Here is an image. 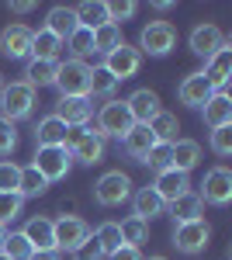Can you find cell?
Listing matches in <instances>:
<instances>
[{
    "label": "cell",
    "mask_w": 232,
    "mask_h": 260,
    "mask_svg": "<svg viewBox=\"0 0 232 260\" xmlns=\"http://www.w3.org/2000/svg\"><path fill=\"white\" fill-rule=\"evenodd\" d=\"M18 184H21V167L0 163V194H18Z\"/></svg>",
    "instance_id": "74e56055"
},
{
    "label": "cell",
    "mask_w": 232,
    "mask_h": 260,
    "mask_svg": "<svg viewBox=\"0 0 232 260\" xmlns=\"http://www.w3.org/2000/svg\"><path fill=\"white\" fill-rule=\"evenodd\" d=\"M31 39H35L31 28H24V24H11V28L0 31V52L11 56V59H24V56H31Z\"/></svg>",
    "instance_id": "4fadbf2b"
},
{
    "label": "cell",
    "mask_w": 232,
    "mask_h": 260,
    "mask_svg": "<svg viewBox=\"0 0 232 260\" xmlns=\"http://www.w3.org/2000/svg\"><path fill=\"white\" fill-rule=\"evenodd\" d=\"M56 73H59V59H31L24 66V77H28V87L35 90V87H49V83H56Z\"/></svg>",
    "instance_id": "7402d4cb"
},
{
    "label": "cell",
    "mask_w": 232,
    "mask_h": 260,
    "mask_svg": "<svg viewBox=\"0 0 232 260\" xmlns=\"http://www.w3.org/2000/svg\"><path fill=\"white\" fill-rule=\"evenodd\" d=\"M212 149L218 153V156H229L232 153V125L212 128Z\"/></svg>",
    "instance_id": "b9f144b4"
},
{
    "label": "cell",
    "mask_w": 232,
    "mask_h": 260,
    "mask_svg": "<svg viewBox=\"0 0 232 260\" xmlns=\"http://www.w3.org/2000/svg\"><path fill=\"white\" fill-rule=\"evenodd\" d=\"M139 66H142V52L132 49V45H118L115 52H108V59H104V70L115 77V80H128V77H136Z\"/></svg>",
    "instance_id": "30bf717a"
},
{
    "label": "cell",
    "mask_w": 232,
    "mask_h": 260,
    "mask_svg": "<svg viewBox=\"0 0 232 260\" xmlns=\"http://www.w3.org/2000/svg\"><path fill=\"white\" fill-rule=\"evenodd\" d=\"M149 260H167V257H149Z\"/></svg>",
    "instance_id": "681fc988"
},
{
    "label": "cell",
    "mask_w": 232,
    "mask_h": 260,
    "mask_svg": "<svg viewBox=\"0 0 232 260\" xmlns=\"http://www.w3.org/2000/svg\"><path fill=\"white\" fill-rule=\"evenodd\" d=\"M49 191V180L42 177L35 167H21V184H18V194L21 198H39Z\"/></svg>",
    "instance_id": "1f68e13d"
},
{
    "label": "cell",
    "mask_w": 232,
    "mask_h": 260,
    "mask_svg": "<svg viewBox=\"0 0 232 260\" xmlns=\"http://www.w3.org/2000/svg\"><path fill=\"white\" fill-rule=\"evenodd\" d=\"M146 167H153L156 174H163V170H170V142H156L153 149L146 153Z\"/></svg>",
    "instance_id": "8d00e7d4"
},
{
    "label": "cell",
    "mask_w": 232,
    "mask_h": 260,
    "mask_svg": "<svg viewBox=\"0 0 232 260\" xmlns=\"http://www.w3.org/2000/svg\"><path fill=\"white\" fill-rule=\"evenodd\" d=\"M52 236H56V250L62 253V250H77L80 243L90 236V225L83 219H77V215H62L59 222H52Z\"/></svg>",
    "instance_id": "9c48e42d"
},
{
    "label": "cell",
    "mask_w": 232,
    "mask_h": 260,
    "mask_svg": "<svg viewBox=\"0 0 232 260\" xmlns=\"http://www.w3.org/2000/svg\"><path fill=\"white\" fill-rule=\"evenodd\" d=\"M73 11H77V24L87 28V31L108 24V4H104V0H87V4H80V7H73Z\"/></svg>",
    "instance_id": "83f0119b"
},
{
    "label": "cell",
    "mask_w": 232,
    "mask_h": 260,
    "mask_svg": "<svg viewBox=\"0 0 232 260\" xmlns=\"http://www.w3.org/2000/svg\"><path fill=\"white\" fill-rule=\"evenodd\" d=\"M125 108H128V115H132L136 125H149V121L163 111V108H159V98H156V90H149V87L136 90L132 98L125 101Z\"/></svg>",
    "instance_id": "5bb4252c"
},
{
    "label": "cell",
    "mask_w": 232,
    "mask_h": 260,
    "mask_svg": "<svg viewBox=\"0 0 232 260\" xmlns=\"http://www.w3.org/2000/svg\"><path fill=\"white\" fill-rule=\"evenodd\" d=\"M201 111H205V125H212V128L232 125V98L229 94H212Z\"/></svg>",
    "instance_id": "ffe728a7"
},
{
    "label": "cell",
    "mask_w": 232,
    "mask_h": 260,
    "mask_svg": "<svg viewBox=\"0 0 232 260\" xmlns=\"http://www.w3.org/2000/svg\"><path fill=\"white\" fill-rule=\"evenodd\" d=\"M14 146H18V132H14V125L0 121V156H11Z\"/></svg>",
    "instance_id": "ee69618b"
},
{
    "label": "cell",
    "mask_w": 232,
    "mask_h": 260,
    "mask_svg": "<svg viewBox=\"0 0 232 260\" xmlns=\"http://www.w3.org/2000/svg\"><path fill=\"white\" fill-rule=\"evenodd\" d=\"M121 146H125V153H128L132 160L142 163V160H146V153L156 146V139H153V132H149L146 125H132V132L121 139Z\"/></svg>",
    "instance_id": "603a6c76"
},
{
    "label": "cell",
    "mask_w": 232,
    "mask_h": 260,
    "mask_svg": "<svg viewBox=\"0 0 232 260\" xmlns=\"http://www.w3.org/2000/svg\"><path fill=\"white\" fill-rule=\"evenodd\" d=\"M56 87L62 90V98H87V90H90V66L83 59L59 62Z\"/></svg>",
    "instance_id": "5b68a950"
},
{
    "label": "cell",
    "mask_w": 232,
    "mask_h": 260,
    "mask_svg": "<svg viewBox=\"0 0 232 260\" xmlns=\"http://www.w3.org/2000/svg\"><path fill=\"white\" fill-rule=\"evenodd\" d=\"M28 260H62V253L59 250H35Z\"/></svg>",
    "instance_id": "bcb514c9"
},
{
    "label": "cell",
    "mask_w": 232,
    "mask_h": 260,
    "mask_svg": "<svg viewBox=\"0 0 232 260\" xmlns=\"http://www.w3.org/2000/svg\"><path fill=\"white\" fill-rule=\"evenodd\" d=\"M66 136H70V125H66V121H59L56 115L42 118L39 128H35V139H39V146H66Z\"/></svg>",
    "instance_id": "484cf974"
},
{
    "label": "cell",
    "mask_w": 232,
    "mask_h": 260,
    "mask_svg": "<svg viewBox=\"0 0 232 260\" xmlns=\"http://www.w3.org/2000/svg\"><path fill=\"white\" fill-rule=\"evenodd\" d=\"M201 212H205V201H201V194H194V191H187V194H180L177 201H170V215L177 219V225L201 219Z\"/></svg>",
    "instance_id": "d4e9b609"
},
{
    "label": "cell",
    "mask_w": 232,
    "mask_h": 260,
    "mask_svg": "<svg viewBox=\"0 0 232 260\" xmlns=\"http://www.w3.org/2000/svg\"><path fill=\"white\" fill-rule=\"evenodd\" d=\"M21 205H24L21 194H0V225H7V222L18 219V215H21Z\"/></svg>",
    "instance_id": "ab89813d"
},
{
    "label": "cell",
    "mask_w": 232,
    "mask_h": 260,
    "mask_svg": "<svg viewBox=\"0 0 232 260\" xmlns=\"http://www.w3.org/2000/svg\"><path fill=\"white\" fill-rule=\"evenodd\" d=\"M118 45H121V28L118 24H101V28H94V52H115Z\"/></svg>",
    "instance_id": "836d02e7"
},
{
    "label": "cell",
    "mask_w": 232,
    "mask_h": 260,
    "mask_svg": "<svg viewBox=\"0 0 232 260\" xmlns=\"http://www.w3.org/2000/svg\"><path fill=\"white\" fill-rule=\"evenodd\" d=\"M222 45H225V35H222L215 24H197L191 31V52L201 56V59H212Z\"/></svg>",
    "instance_id": "2e32d148"
},
{
    "label": "cell",
    "mask_w": 232,
    "mask_h": 260,
    "mask_svg": "<svg viewBox=\"0 0 232 260\" xmlns=\"http://www.w3.org/2000/svg\"><path fill=\"white\" fill-rule=\"evenodd\" d=\"M80 24H77V11L73 7H52L49 11V18H45V31H52L56 39H70L73 31H77Z\"/></svg>",
    "instance_id": "44dd1931"
},
{
    "label": "cell",
    "mask_w": 232,
    "mask_h": 260,
    "mask_svg": "<svg viewBox=\"0 0 232 260\" xmlns=\"http://www.w3.org/2000/svg\"><path fill=\"white\" fill-rule=\"evenodd\" d=\"M0 87H4V80H0Z\"/></svg>",
    "instance_id": "816d5d0a"
},
{
    "label": "cell",
    "mask_w": 232,
    "mask_h": 260,
    "mask_svg": "<svg viewBox=\"0 0 232 260\" xmlns=\"http://www.w3.org/2000/svg\"><path fill=\"white\" fill-rule=\"evenodd\" d=\"M94 240L101 243V253L104 257H111L118 246H121V233H118V222H104L101 229L94 233Z\"/></svg>",
    "instance_id": "d590c367"
},
{
    "label": "cell",
    "mask_w": 232,
    "mask_h": 260,
    "mask_svg": "<svg viewBox=\"0 0 232 260\" xmlns=\"http://www.w3.org/2000/svg\"><path fill=\"white\" fill-rule=\"evenodd\" d=\"M31 167H35L49 184H56V180H62L70 170H73V156H70L66 146H39V153H35V163H31Z\"/></svg>",
    "instance_id": "3957f363"
},
{
    "label": "cell",
    "mask_w": 232,
    "mask_h": 260,
    "mask_svg": "<svg viewBox=\"0 0 232 260\" xmlns=\"http://www.w3.org/2000/svg\"><path fill=\"white\" fill-rule=\"evenodd\" d=\"M174 45H177V28L170 21H149L139 35V49L149 56H167Z\"/></svg>",
    "instance_id": "8992f818"
},
{
    "label": "cell",
    "mask_w": 232,
    "mask_h": 260,
    "mask_svg": "<svg viewBox=\"0 0 232 260\" xmlns=\"http://www.w3.org/2000/svg\"><path fill=\"white\" fill-rule=\"evenodd\" d=\"M70 49H73V56H87V52H94V31H87V28H77L73 35H70Z\"/></svg>",
    "instance_id": "f35d334b"
},
{
    "label": "cell",
    "mask_w": 232,
    "mask_h": 260,
    "mask_svg": "<svg viewBox=\"0 0 232 260\" xmlns=\"http://www.w3.org/2000/svg\"><path fill=\"white\" fill-rule=\"evenodd\" d=\"M212 240V225L205 219H194V222H184L174 229V246L180 253H201Z\"/></svg>",
    "instance_id": "ba28073f"
},
{
    "label": "cell",
    "mask_w": 232,
    "mask_h": 260,
    "mask_svg": "<svg viewBox=\"0 0 232 260\" xmlns=\"http://www.w3.org/2000/svg\"><path fill=\"white\" fill-rule=\"evenodd\" d=\"M4 236H7V229H4V225H0V243H4Z\"/></svg>",
    "instance_id": "c3c4849f"
},
{
    "label": "cell",
    "mask_w": 232,
    "mask_h": 260,
    "mask_svg": "<svg viewBox=\"0 0 232 260\" xmlns=\"http://www.w3.org/2000/svg\"><path fill=\"white\" fill-rule=\"evenodd\" d=\"M118 233H121V246H136L139 250V243H146V236H149V222L128 215L125 222H118Z\"/></svg>",
    "instance_id": "f546056e"
},
{
    "label": "cell",
    "mask_w": 232,
    "mask_h": 260,
    "mask_svg": "<svg viewBox=\"0 0 232 260\" xmlns=\"http://www.w3.org/2000/svg\"><path fill=\"white\" fill-rule=\"evenodd\" d=\"M205 73V80L212 83L215 94H225V87H229V77H232V45L225 42L218 52H215L212 59H208V66L201 70Z\"/></svg>",
    "instance_id": "7c38bea8"
},
{
    "label": "cell",
    "mask_w": 232,
    "mask_h": 260,
    "mask_svg": "<svg viewBox=\"0 0 232 260\" xmlns=\"http://www.w3.org/2000/svg\"><path fill=\"white\" fill-rule=\"evenodd\" d=\"M31 104H35V90H31L24 80L0 87V115H4L7 125L28 118V115H31Z\"/></svg>",
    "instance_id": "6da1fadb"
},
{
    "label": "cell",
    "mask_w": 232,
    "mask_h": 260,
    "mask_svg": "<svg viewBox=\"0 0 232 260\" xmlns=\"http://www.w3.org/2000/svg\"><path fill=\"white\" fill-rule=\"evenodd\" d=\"M0 253L7 260H28L35 250H31V243L24 240V233H11V236H4V243H0Z\"/></svg>",
    "instance_id": "e575fe53"
},
{
    "label": "cell",
    "mask_w": 232,
    "mask_h": 260,
    "mask_svg": "<svg viewBox=\"0 0 232 260\" xmlns=\"http://www.w3.org/2000/svg\"><path fill=\"white\" fill-rule=\"evenodd\" d=\"M177 94H180V104H187V108H205V101L212 98L215 90H212V83L205 80V73H191L177 87Z\"/></svg>",
    "instance_id": "e0dca14e"
},
{
    "label": "cell",
    "mask_w": 232,
    "mask_h": 260,
    "mask_svg": "<svg viewBox=\"0 0 232 260\" xmlns=\"http://www.w3.org/2000/svg\"><path fill=\"white\" fill-rule=\"evenodd\" d=\"M90 115H94V101L90 98H59V104H56V118L66 121L70 128L73 125H87Z\"/></svg>",
    "instance_id": "9a60e30c"
},
{
    "label": "cell",
    "mask_w": 232,
    "mask_h": 260,
    "mask_svg": "<svg viewBox=\"0 0 232 260\" xmlns=\"http://www.w3.org/2000/svg\"><path fill=\"white\" fill-rule=\"evenodd\" d=\"M73 260H104V253H101V243H97L94 236H87V240H83L77 250H73Z\"/></svg>",
    "instance_id": "7bdbcfd3"
},
{
    "label": "cell",
    "mask_w": 232,
    "mask_h": 260,
    "mask_svg": "<svg viewBox=\"0 0 232 260\" xmlns=\"http://www.w3.org/2000/svg\"><path fill=\"white\" fill-rule=\"evenodd\" d=\"M108 260H142V253H139L136 246H118V250H115Z\"/></svg>",
    "instance_id": "f6af8a7d"
},
{
    "label": "cell",
    "mask_w": 232,
    "mask_h": 260,
    "mask_svg": "<svg viewBox=\"0 0 232 260\" xmlns=\"http://www.w3.org/2000/svg\"><path fill=\"white\" fill-rule=\"evenodd\" d=\"M136 11H139V4H132V0H111V4H108V21H111V24L128 21Z\"/></svg>",
    "instance_id": "60d3db41"
},
{
    "label": "cell",
    "mask_w": 232,
    "mask_h": 260,
    "mask_svg": "<svg viewBox=\"0 0 232 260\" xmlns=\"http://www.w3.org/2000/svg\"><path fill=\"white\" fill-rule=\"evenodd\" d=\"M132 115H128V108H125V101H108V104H101V111H97V132H101V139H108V136H118V139H125L128 132H132Z\"/></svg>",
    "instance_id": "277c9868"
},
{
    "label": "cell",
    "mask_w": 232,
    "mask_h": 260,
    "mask_svg": "<svg viewBox=\"0 0 232 260\" xmlns=\"http://www.w3.org/2000/svg\"><path fill=\"white\" fill-rule=\"evenodd\" d=\"M153 191L170 205V201H177L180 194H187V191H191V180H187V174H180V170H163V174H156Z\"/></svg>",
    "instance_id": "ac0fdd59"
},
{
    "label": "cell",
    "mask_w": 232,
    "mask_h": 260,
    "mask_svg": "<svg viewBox=\"0 0 232 260\" xmlns=\"http://www.w3.org/2000/svg\"><path fill=\"white\" fill-rule=\"evenodd\" d=\"M0 260H7V257H4V253H0Z\"/></svg>",
    "instance_id": "f907efd6"
},
{
    "label": "cell",
    "mask_w": 232,
    "mask_h": 260,
    "mask_svg": "<svg viewBox=\"0 0 232 260\" xmlns=\"http://www.w3.org/2000/svg\"><path fill=\"white\" fill-rule=\"evenodd\" d=\"M24 240L31 243V250H56V236H52V222L49 219H31L24 225Z\"/></svg>",
    "instance_id": "4316f807"
},
{
    "label": "cell",
    "mask_w": 232,
    "mask_h": 260,
    "mask_svg": "<svg viewBox=\"0 0 232 260\" xmlns=\"http://www.w3.org/2000/svg\"><path fill=\"white\" fill-rule=\"evenodd\" d=\"M205 191H201V201H208V205H229L232 201V174L225 167H215L205 174V184H201Z\"/></svg>",
    "instance_id": "8fae6325"
},
{
    "label": "cell",
    "mask_w": 232,
    "mask_h": 260,
    "mask_svg": "<svg viewBox=\"0 0 232 260\" xmlns=\"http://www.w3.org/2000/svg\"><path fill=\"white\" fill-rule=\"evenodd\" d=\"M132 208H136V219L149 222V219H156V215H163V212H167V201L159 198L153 187H142L136 198H132Z\"/></svg>",
    "instance_id": "cb8c5ba5"
},
{
    "label": "cell",
    "mask_w": 232,
    "mask_h": 260,
    "mask_svg": "<svg viewBox=\"0 0 232 260\" xmlns=\"http://www.w3.org/2000/svg\"><path fill=\"white\" fill-rule=\"evenodd\" d=\"M11 11L14 14H28V11H35V4L31 0H18V4H11Z\"/></svg>",
    "instance_id": "7dc6e473"
},
{
    "label": "cell",
    "mask_w": 232,
    "mask_h": 260,
    "mask_svg": "<svg viewBox=\"0 0 232 260\" xmlns=\"http://www.w3.org/2000/svg\"><path fill=\"white\" fill-rule=\"evenodd\" d=\"M146 128L153 132L156 142H170V146L177 142V132H180V125H177V118L170 115V111H159V115H156V118L149 121Z\"/></svg>",
    "instance_id": "f1b7e54d"
},
{
    "label": "cell",
    "mask_w": 232,
    "mask_h": 260,
    "mask_svg": "<svg viewBox=\"0 0 232 260\" xmlns=\"http://www.w3.org/2000/svg\"><path fill=\"white\" fill-rule=\"evenodd\" d=\"M128 194H132V180H128V174H121V170H111V174H104L94 184V198L104 208H115L121 201H128Z\"/></svg>",
    "instance_id": "52a82bcc"
},
{
    "label": "cell",
    "mask_w": 232,
    "mask_h": 260,
    "mask_svg": "<svg viewBox=\"0 0 232 260\" xmlns=\"http://www.w3.org/2000/svg\"><path fill=\"white\" fill-rule=\"evenodd\" d=\"M201 160V146L194 139H177L170 146V170H180V174H191Z\"/></svg>",
    "instance_id": "d6986e66"
},
{
    "label": "cell",
    "mask_w": 232,
    "mask_h": 260,
    "mask_svg": "<svg viewBox=\"0 0 232 260\" xmlns=\"http://www.w3.org/2000/svg\"><path fill=\"white\" fill-rule=\"evenodd\" d=\"M115 87H118V80L104 70V66H90V90H87V98H90V101H94V98H111Z\"/></svg>",
    "instance_id": "d6a6232c"
},
{
    "label": "cell",
    "mask_w": 232,
    "mask_h": 260,
    "mask_svg": "<svg viewBox=\"0 0 232 260\" xmlns=\"http://www.w3.org/2000/svg\"><path fill=\"white\" fill-rule=\"evenodd\" d=\"M66 149H70V156L77 163L94 167V163H101V156H104V139H101L97 128H70Z\"/></svg>",
    "instance_id": "7a4b0ae2"
},
{
    "label": "cell",
    "mask_w": 232,
    "mask_h": 260,
    "mask_svg": "<svg viewBox=\"0 0 232 260\" xmlns=\"http://www.w3.org/2000/svg\"><path fill=\"white\" fill-rule=\"evenodd\" d=\"M59 49H62V39H56L52 31H35V39H31V59H56Z\"/></svg>",
    "instance_id": "4dcf8cb0"
}]
</instances>
